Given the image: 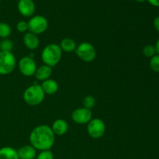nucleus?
<instances>
[{
    "label": "nucleus",
    "instance_id": "nucleus-1",
    "mask_svg": "<svg viewBox=\"0 0 159 159\" xmlns=\"http://www.w3.org/2000/svg\"><path fill=\"white\" fill-rule=\"evenodd\" d=\"M30 141L36 150H51L55 141V136L51 127L42 124L33 129L30 134Z\"/></svg>",
    "mask_w": 159,
    "mask_h": 159
},
{
    "label": "nucleus",
    "instance_id": "nucleus-2",
    "mask_svg": "<svg viewBox=\"0 0 159 159\" xmlns=\"http://www.w3.org/2000/svg\"><path fill=\"white\" fill-rule=\"evenodd\" d=\"M62 57V50L60 45L50 43L47 45L41 53V58L44 65L54 67L60 62Z\"/></svg>",
    "mask_w": 159,
    "mask_h": 159
},
{
    "label": "nucleus",
    "instance_id": "nucleus-3",
    "mask_svg": "<svg viewBox=\"0 0 159 159\" xmlns=\"http://www.w3.org/2000/svg\"><path fill=\"white\" fill-rule=\"evenodd\" d=\"M45 97L40 85L34 84L28 87L23 93V100L30 106H37L41 103Z\"/></svg>",
    "mask_w": 159,
    "mask_h": 159
},
{
    "label": "nucleus",
    "instance_id": "nucleus-4",
    "mask_svg": "<svg viewBox=\"0 0 159 159\" xmlns=\"http://www.w3.org/2000/svg\"><path fill=\"white\" fill-rule=\"evenodd\" d=\"M16 60L12 52L0 51V75H6L15 69Z\"/></svg>",
    "mask_w": 159,
    "mask_h": 159
},
{
    "label": "nucleus",
    "instance_id": "nucleus-5",
    "mask_svg": "<svg viewBox=\"0 0 159 159\" xmlns=\"http://www.w3.org/2000/svg\"><path fill=\"white\" fill-rule=\"evenodd\" d=\"M75 54L82 61L92 62L95 60L96 51L94 46L89 42H82L75 49Z\"/></svg>",
    "mask_w": 159,
    "mask_h": 159
},
{
    "label": "nucleus",
    "instance_id": "nucleus-6",
    "mask_svg": "<svg viewBox=\"0 0 159 159\" xmlns=\"http://www.w3.org/2000/svg\"><path fill=\"white\" fill-rule=\"evenodd\" d=\"M28 27L30 33L40 34L45 32L48 27V21L43 16H34L28 22Z\"/></svg>",
    "mask_w": 159,
    "mask_h": 159
},
{
    "label": "nucleus",
    "instance_id": "nucleus-7",
    "mask_svg": "<svg viewBox=\"0 0 159 159\" xmlns=\"http://www.w3.org/2000/svg\"><path fill=\"white\" fill-rule=\"evenodd\" d=\"M87 124H88L87 131L92 138L98 139L102 138L105 134L106 125L101 119L99 118L92 119Z\"/></svg>",
    "mask_w": 159,
    "mask_h": 159
},
{
    "label": "nucleus",
    "instance_id": "nucleus-8",
    "mask_svg": "<svg viewBox=\"0 0 159 159\" xmlns=\"http://www.w3.org/2000/svg\"><path fill=\"white\" fill-rule=\"evenodd\" d=\"M18 67L21 74L26 77L34 75L37 70L36 62L31 56H26V57H22L18 62Z\"/></svg>",
    "mask_w": 159,
    "mask_h": 159
},
{
    "label": "nucleus",
    "instance_id": "nucleus-9",
    "mask_svg": "<svg viewBox=\"0 0 159 159\" xmlns=\"http://www.w3.org/2000/svg\"><path fill=\"white\" fill-rule=\"evenodd\" d=\"M92 117H93V113L91 110H89L85 107L76 109L71 114V119L78 124H88L93 119Z\"/></svg>",
    "mask_w": 159,
    "mask_h": 159
},
{
    "label": "nucleus",
    "instance_id": "nucleus-10",
    "mask_svg": "<svg viewBox=\"0 0 159 159\" xmlns=\"http://www.w3.org/2000/svg\"><path fill=\"white\" fill-rule=\"evenodd\" d=\"M17 8L20 13L25 17L32 16L36 10L35 4L33 0H20Z\"/></svg>",
    "mask_w": 159,
    "mask_h": 159
},
{
    "label": "nucleus",
    "instance_id": "nucleus-11",
    "mask_svg": "<svg viewBox=\"0 0 159 159\" xmlns=\"http://www.w3.org/2000/svg\"><path fill=\"white\" fill-rule=\"evenodd\" d=\"M51 130L54 132V135L62 136V135L65 134L68 131V125L65 120L57 119L52 124Z\"/></svg>",
    "mask_w": 159,
    "mask_h": 159
},
{
    "label": "nucleus",
    "instance_id": "nucleus-12",
    "mask_svg": "<svg viewBox=\"0 0 159 159\" xmlns=\"http://www.w3.org/2000/svg\"><path fill=\"white\" fill-rule=\"evenodd\" d=\"M17 153L20 159H34L37 157V150L31 144L21 147Z\"/></svg>",
    "mask_w": 159,
    "mask_h": 159
},
{
    "label": "nucleus",
    "instance_id": "nucleus-13",
    "mask_svg": "<svg viewBox=\"0 0 159 159\" xmlns=\"http://www.w3.org/2000/svg\"><path fill=\"white\" fill-rule=\"evenodd\" d=\"M23 43L30 50L37 49L40 44V40L37 36L33 33H26L23 37Z\"/></svg>",
    "mask_w": 159,
    "mask_h": 159
},
{
    "label": "nucleus",
    "instance_id": "nucleus-14",
    "mask_svg": "<svg viewBox=\"0 0 159 159\" xmlns=\"http://www.w3.org/2000/svg\"><path fill=\"white\" fill-rule=\"evenodd\" d=\"M51 74H52V68L48 65H43L39 68H37L34 76L37 80L43 82V81L50 79Z\"/></svg>",
    "mask_w": 159,
    "mask_h": 159
},
{
    "label": "nucleus",
    "instance_id": "nucleus-15",
    "mask_svg": "<svg viewBox=\"0 0 159 159\" xmlns=\"http://www.w3.org/2000/svg\"><path fill=\"white\" fill-rule=\"evenodd\" d=\"M40 86H41L43 93L47 95H54L58 90V84H57V82L51 79H48L42 82Z\"/></svg>",
    "mask_w": 159,
    "mask_h": 159
},
{
    "label": "nucleus",
    "instance_id": "nucleus-16",
    "mask_svg": "<svg viewBox=\"0 0 159 159\" xmlns=\"http://www.w3.org/2000/svg\"><path fill=\"white\" fill-rule=\"evenodd\" d=\"M0 159H20L16 149L12 147H3L0 148Z\"/></svg>",
    "mask_w": 159,
    "mask_h": 159
},
{
    "label": "nucleus",
    "instance_id": "nucleus-17",
    "mask_svg": "<svg viewBox=\"0 0 159 159\" xmlns=\"http://www.w3.org/2000/svg\"><path fill=\"white\" fill-rule=\"evenodd\" d=\"M60 47L62 51H65L67 53L73 52V51H75L76 48H77L75 41L71 38L63 39L61 42Z\"/></svg>",
    "mask_w": 159,
    "mask_h": 159
},
{
    "label": "nucleus",
    "instance_id": "nucleus-18",
    "mask_svg": "<svg viewBox=\"0 0 159 159\" xmlns=\"http://www.w3.org/2000/svg\"><path fill=\"white\" fill-rule=\"evenodd\" d=\"M12 48H13V43L9 39H3L0 41V51L12 52Z\"/></svg>",
    "mask_w": 159,
    "mask_h": 159
},
{
    "label": "nucleus",
    "instance_id": "nucleus-19",
    "mask_svg": "<svg viewBox=\"0 0 159 159\" xmlns=\"http://www.w3.org/2000/svg\"><path fill=\"white\" fill-rule=\"evenodd\" d=\"M11 34V27L6 23H0V37L6 39Z\"/></svg>",
    "mask_w": 159,
    "mask_h": 159
},
{
    "label": "nucleus",
    "instance_id": "nucleus-20",
    "mask_svg": "<svg viewBox=\"0 0 159 159\" xmlns=\"http://www.w3.org/2000/svg\"><path fill=\"white\" fill-rule=\"evenodd\" d=\"M83 105L85 108L91 110L96 105V99L92 96H85L83 99Z\"/></svg>",
    "mask_w": 159,
    "mask_h": 159
},
{
    "label": "nucleus",
    "instance_id": "nucleus-21",
    "mask_svg": "<svg viewBox=\"0 0 159 159\" xmlns=\"http://www.w3.org/2000/svg\"><path fill=\"white\" fill-rule=\"evenodd\" d=\"M143 54L148 57H152L156 54V49L153 45H147L143 48Z\"/></svg>",
    "mask_w": 159,
    "mask_h": 159
},
{
    "label": "nucleus",
    "instance_id": "nucleus-22",
    "mask_svg": "<svg viewBox=\"0 0 159 159\" xmlns=\"http://www.w3.org/2000/svg\"><path fill=\"white\" fill-rule=\"evenodd\" d=\"M150 68L155 72H159V55H155L151 57Z\"/></svg>",
    "mask_w": 159,
    "mask_h": 159
},
{
    "label": "nucleus",
    "instance_id": "nucleus-23",
    "mask_svg": "<svg viewBox=\"0 0 159 159\" xmlns=\"http://www.w3.org/2000/svg\"><path fill=\"white\" fill-rule=\"evenodd\" d=\"M36 159H54V155L51 150L42 151L37 155Z\"/></svg>",
    "mask_w": 159,
    "mask_h": 159
},
{
    "label": "nucleus",
    "instance_id": "nucleus-24",
    "mask_svg": "<svg viewBox=\"0 0 159 159\" xmlns=\"http://www.w3.org/2000/svg\"><path fill=\"white\" fill-rule=\"evenodd\" d=\"M16 29L20 33L26 32L27 30H29L28 23H26V21H20L16 24Z\"/></svg>",
    "mask_w": 159,
    "mask_h": 159
},
{
    "label": "nucleus",
    "instance_id": "nucleus-25",
    "mask_svg": "<svg viewBox=\"0 0 159 159\" xmlns=\"http://www.w3.org/2000/svg\"><path fill=\"white\" fill-rule=\"evenodd\" d=\"M154 26H155V28L156 29V30L159 32V16H157L156 18L154 20Z\"/></svg>",
    "mask_w": 159,
    "mask_h": 159
},
{
    "label": "nucleus",
    "instance_id": "nucleus-26",
    "mask_svg": "<svg viewBox=\"0 0 159 159\" xmlns=\"http://www.w3.org/2000/svg\"><path fill=\"white\" fill-rule=\"evenodd\" d=\"M152 6H155V7H159V0H147Z\"/></svg>",
    "mask_w": 159,
    "mask_h": 159
},
{
    "label": "nucleus",
    "instance_id": "nucleus-27",
    "mask_svg": "<svg viewBox=\"0 0 159 159\" xmlns=\"http://www.w3.org/2000/svg\"><path fill=\"white\" fill-rule=\"evenodd\" d=\"M155 49H156V53H158L159 55V39L157 40L156 45H155Z\"/></svg>",
    "mask_w": 159,
    "mask_h": 159
},
{
    "label": "nucleus",
    "instance_id": "nucleus-28",
    "mask_svg": "<svg viewBox=\"0 0 159 159\" xmlns=\"http://www.w3.org/2000/svg\"><path fill=\"white\" fill-rule=\"evenodd\" d=\"M135 1L138 2H144L147 1V0H135Z\"/></svg>",
    "mask_w": 159,
    "mask_h": 159
},
{
    "label": "nucleus",
    "instance_id": "nucleus-29",
    "mask_svg": "<svg viewBox=\"0 0 159 159\" xmlns=\"http://www.w3.org/2000/svg\"><path fill=\"white\" fill-rule=\"evenodd\" d=\"M2 1V0H0V2H1Z\"/></svg>",
    "mask_w": 159,
    "mask_h": 159
}]
</instances>
